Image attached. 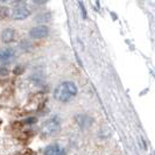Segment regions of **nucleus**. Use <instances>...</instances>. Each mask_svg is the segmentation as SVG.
<instances>
[{"label":"nucleus","mask_w":155,"mask_h":155,"mask_svg":"<svg viewBox=\"0 0 155 155\" xmlns=\"http://www.w3.org/2000/svg\"><path fill=\"white\" fill-rule=\"evenodd\" d=\"M78 90L77 86L72 82H62L61 84L56 86L54 91V97L56 101H62V103H67V101H71L76 94H77Z\"/></svg>","instance_id":"f257e3e1"},{"label":"nucleus","mask_w":155,"mask_h":155,"mask_svg":"<svg viewBox=\"0 0 155 155\" xmlns=\"http://www.w3.org/2000/svg\"><path fill=\"white\" fill-rule=\"evenodd\" d=\"M31 15V9L25 1L13 2V7L11 9V16L14 20H25Z\"/></svg>","instance_id":"f03ea898"},{"label":"nucleus","mask_w":155,"mask_h":155,"mask_svg":"<svg viewBox=\"0 0 155 155\" xmlns=\"http://www.w3.org/2000/svg\"><path fill=\"white\" fill-rule=\"evenodd\" d=\"M61 127V119L58 116H53L42 124L41 131L45 135H53Z\"/></svg>","instance_id":"7ed1b4c3"},{"label":"nucleus","mask_w":155,"mask_h":155,"mask_svg":"<svg viewBox=\"0 0 155 155\" xmlns=\"http://www.w3.org/2000/svg\"><path fill=\"white\" fill-rule=\"evenodd\" d=\"M16 51L12 47H5L0 48V64H6L11 63L15 60Z\"/></svg>","instance_id":"20e7f679"},{"label":"nucleus","mask_w":155,"mask_h":155,"mask_svg":"<svg viewBox=\"0 0 155 155\" xmlns=\"http://www.w3.org/2000/svg\"><path fill=\"white\" fill-rule=\"evenodd\" d=\"M49 34V28L45 26V25H40L36 27H33L31 31H29V36L31 39L40 40V39H45L48 36Z\"/></svg>","instance_id":"39448f33"},{"label":"nucleus","mask_w":155,"mask_h":155,"mask_svg":"<svg viewBox=\"0 0 155 155\" xmlns=\"http://www.w3.org/2000/svg\"><path fill=\"white\" fill-rule=\"evenodd\" d=\"M45 155H67V150L65 148L57 145V143H53L49 145L45 148Z\"/></svg>","instance_id":"423d86ee"},{"label":"nucleus","mask_w":155,"mask_h":155,"mask_svg":"<svg viewBox=\"0 0 155 155\" xmlns=\"http://www.w3.org/2000/svg\"><path fill=\"white\" fill-rule=\"evenodd\" d=\"M16 33L13 28H6L1 33V41L4 43H11L15 40Z\"/></svg>","instance_id":"0eeeda50"},{"label":"nucleus","mask_w":155,"mask_h":155,"mask_svg":"<svg viewBox=\"0 0 155 155\" xmlns=\"http://www.w3.org/2000/svg\"><path fill=\"white\" fill-rule=\"evenodd\" d=\"M76 121H77V124L82 128H87V127H90L91 124H92V119L90 117L85 116V114H79V116H77L76 117Z\"/></svg>","instance_id":"6e6552de"},{"label":"nucleus","mask_w":155,"mask_h":155,"mask_svg":"<svg viewBox=\"0 0 155 155\" xmlns=\"http://www.w3.org/2000/svg\"><path fill=\"white\" fill-rule=\"evenodd\" d=\"M31 42L29 41H27V40H22L20 43H19V48L22 50V51H27V50H29L31 49Z\"/></svg>","instance_id":"1a4fd4ad"},{"label":"nucleus","mask_w":155,"mask_h":155,"mask_svg":"<svg viewBox=\"0 0 155 155\" xmlns=\"http://www.w3.org/2000/svg\"><path fill=\"white\" fill-rule=\"evenodd\" d=\"M50 20V14L49 13H43V14H40L36 16V21L39 22H47Z\"/></svg>","instance_id":"9d476101"},{"label":"nucleus","mask_w":155,"mask_h":155,"mask_svg":"<svg viewBox=\"0 0 155 155\" xmlns=\"http://www.w3.org/2000/svg\"><path fill=\"white\" fill-rule=\"evenodd\" d=\"M8 14H9V9H8V7L0 6V19H5V18H7Z\"/></svg>","instance_id":"9b49d317"},{"label":"nucleus","mask_w":155,"mask_h":155,"mask_svg":"<svg viewBox=\"0 0 155 155\" xmlns=\"http://www.w3.org/2000/svg\"><path fill=\"white\" fill-rule=\"evenodd\" d=\"M25 123H26V124H28V125L35 124V123H36V118H33V117H31V118H27Z\"/></svg>","instance_id":"f8f14e48"},{"label":"nucleus","mask_w":155,"mask_h":155,"mask_svg":"<svg viewBox=\"0 0 155 155\" xmlns=\"http://www.w3.org/2000/svg\"><path fill=\"white\" fill-rule=\"evenodd\" d=\"M79 5H81V9H82V13H83V18L86 19V13H85V8L83 7V4L82 2H79Z\"/></svg>","instance_id":"ddd939ff"},{"label":"nucleus","mask_w":155,"mask_h":155,"mask_svg":"<svg viewBox=\"0 0 155 155\" xmlns=\"http://www.w3.org/2000/svg\"><path fill=\"white\" fill-rule=\"evenodd\" d=\"M8 74V70L7 69H5V68H0V75H7Z\"/></svg>","instance_id":"4468645a"}]
</instances>
